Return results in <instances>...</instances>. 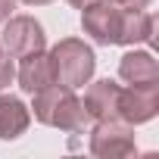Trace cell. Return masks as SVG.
Segmentation results:
<instances>
[{
    "mask_svg": "<svg viewBox=\"0 0 159 159\" xmlns=\"http://www.w3.org/2000/svg\"><path fill=\"white\" fill-rule=\"evenodd\" d=\"M159 112V81L119 88V119L128 125H143Z\"/></svg>",
    "mask_w": 159,
    "mask_h": 159,
    "instance_id": "4",
    "label": "cell"
},
{
    "mask_svg": "<svg viewBox=\"0 0 159 159\" xmlns=\"http://www.w3.org/2000/svg\"><path fill=\"white\" fill-rule=\"evenodd\" d=\"M22 3H28V7H44V3H50V0H22Z\"/></svg>",
    "mask_w": 159,
    "mask_h": 159,
    "instance_id": "16",
    "label": "cell"
},
{
    "mask_svg": "<svg viewBox=\"0 0 159 159\" xmlns=\"http://www.w3.org/2000/svg\"><path fill=\"white\" fill-rule=\"evenodd\" d=\"M134 147V125L122 122V119H103L94 125L91 131V153L100 159H122L131 156Z\"/></svg>",
    "mask_w": 159,
    "mask_h": 159,
    "instance_id": "3",
    "label": "cell"
},
{
    "mask_svg": "<svg viewBox=\"0 0 159 159\" xmlns=\"http://www.w3.org/2000/svg\"><path fill=\"white\" fill-rule=\"evenodd\" d=\"M66 3H72V7H75V10H84V7H88V3H94V0H66Z\"/></svg>",
    "mask_w": 159,
    "mask_h": 159,
    "instance_id": "15",
    "label": "cell"
},
{
    "mask_svg": "<svg viewBox=\"0 0 159 159\" xmlns=\"http://www.w3.org/2000/svg\"><path fill=\"white\" fill-rule=\"evenodd\" d=\"M16 78V69H13V59H10V53L3 50V44H0V91L3 88H10V81Z\"/></svg>",
    "mask_w": 159,
    "mask_h": 159,
    "instance_id": "12",
    "label": "cell"
},
{
    "mask_svg": "<svg viewBox=\"0 0 159 159\" xmlns=\"http://www.w3.org/2000/svg\"><path fill=\"white\" fill-rule=\"evenodd\" d=\"M153 38V16L147 10H122L119 44H140Z\"/></svg>",
    "mask_w": 159,
    "mask_h": 159,
    "instance_id": "11",
    "label": "cell"
},
{
    "mask_svg": "<svg viewBox=\"0 0 159 159\" xmlns=\"http://www.w3.org/2000/svg\"><path fill=\"white\" fill-rule=\"evenodd\" d=\"M109 3H116V7H122V10H147L153 0H109Z\"/></svg>",
    "mask_w": 159,
    "mask_h": 159,
    "instance_id": "13",
    "label": "cell"
},
{
    "mask_svg": "<svg viewBox=\"0 0 159 159\" xmlns=\"http://www.w3.org/2000/svg\"><path fill=\"white\" fill-rule=\"evenodd\" d=\"M119 75L125 78L128 84H150V81H159V62L153 59V53L131 50V53L122 56Z\"/></svg>",
    "mask_w": 159,
    "mask_h": 159,
    "instance_id": "10",
    "label": "cell"
},
{
    "mask_svg": "<svg viewBox=\"0 0 159 159\" xmlns=\"http://www.w3.org/2000/svg\"><path fill=\"white\" fill-rule=\"evenodd\" d=\"M84 109L91 119L103 122V119H119V84L109 78H100L84 91Z\"/></svg>",
    "mask_w": 159,
    "mask_h": 159,
    "instance_id": "7",
    "label": "cell"
},
{
    "mask_svg": "<svg viewBox=\"0 0 159 159\" xmlns=\"http://www.w3.org/2000/svg\"><path fill=\"white\" fill-rule=\"evenodd\" d=\"M81 25L84 34H91L97 44H119V31H122V7L109 3V0H94L81 10Z\"/></svg>",
    "mask_w": 159,
    "mask_h": 159,
    "instance_id": "5",
    "label": "cell"
},
{
    "mask_svg": "<svg viewBox=\"0 0 159 159\" xmlns=\"http://www.w3.org/2000/svg\"><path fill=\"white\" fill-rule=\"evenodd\" d=\"M28 122H31V112L19 97L0 94V140H16L19 134H25Z\"/></svg>",
    "mask_w": 159,
    "mask_h": 159,
    "instance_id": "9",
    "label": "cell"
},
{
    "mask_svg": "<svg viewBox=\"0 0 159 159\" xmlns=\"http://www.w3.org/2000/svg\"><path fill=\"white\" fill-rule=\"evenodd\" d=\"M16 10V0H0V22H7Z\"/></svg>",
    "mask_w": 159,
    "mask_h": 159,
    "instance_id": "14",
    "label": "cell"
},
{
    "mask_svg": "<svg viewBox=\"0 0 159 159\" xmlns=\"http://www.w3.org/2000/svg\"><path fill=\"white\" fill-rule=\"evenodd\" d=\"M0 44L10 56H28V53H38L44 50L47 38H44V28L41 22H34L31 16H10L7 19V28L0 34Z\"/></svg>",
    "mask_w": 159,
    "mask_h": 159,
    "instance_id": "6",
    "label": "cell"
},
{
    "mask_svg": "<svg viewBox=\"0 0 159 159\" xmlns=\"http://www.w3.org/2000/svg\"><path fill=\"white\" fill-rule=\"evenodd\" d=\"M16 78H19V88H22V91H28V94H34V91H41V88L53 84V69H50V56H47L44 50L22 56V66H19Z\"/></svg>",
    "mask_w": 159,
    "mask_h": 159,
    "instance_id": "8",
    "label": "cell"
},
{
    "mask_svg": "<svg viewBox=\"0 0 159 159\" xmlns=\"http://www.w3.org/2000/svg\"><path fill=\"white\" fill-rule=\"evenodd\" d=\"M47 56H50V69H53V84H66L75 91V88H84L94 78L97 56L78 38H62Z\"/></svg>",
    "mask_w": 159,
    "mask_h": 159,
    "instance_id": "2",
    "label": "cell"
},
{
    "mask_svg": "<svg viewBox=\"0 0 159 159\" xmlns=\"http://www.w3.org/2000/svg\"><path fill=\"white\" fill-rule=\"evenodd\" d=\"M31 109H34L38 122H44L50 128H59V131H84V125L91 122L84 103L66 84H47V88L34 91Z\"/></svg>",
    "mask_w": 159,
    "mask_h": 159,
    "instance_id": "1",
    "label": "cell"
}]
</instances>
